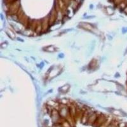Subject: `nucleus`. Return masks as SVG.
<instances>
[{
    "label": "nucleus",
    "mask_w": 127,
    "mask_h": 127,
    "mask_svg": "<svg viewBox=\"0 0 127 127\" xmlns=\"http://www.w3.org/2000/svg\"><path fill=\"white\" fill-rule=\"evenodd\" d=\"M106 121H107V118L105 115L102 114H98L96 121H95L93 126L94 127H101L103 125L105 124Z\"/></svg>",
    "instance_id": "nucleus-1"
},
{
    "label": "nucleus",
    "mask_w": 127,
    "mask_h": 127,
    "mask_svg": "<svg viewBox=\"0 0 127 127\" xmlns=\"http://www.w3.org/2000/svg\"><path fill=\"white\" fill-rule=\"evenodd\" d=\"M97 116H98V114L96 113H92V112L91 114H90L89 118L88 120V124L90 125H94V124L95 123V122L96 121V120L97 118Z\"/></svg>",
    "instance_id": "nucleus-2"
},
{
    "label": "nucleus",
    "mask_w": 127,
    "mask_h": 127,
    "mask_svg": "<svg viewBox=\"0 0 127 127\" xmlns=\"http://www.w3.org/2000/svg\"><path fill=\"white\" fill-rule=\"evenodd\" d=\"M42 25V29H43V32H45L47 31L49 29L50 23H49V19H48L47 20H43L41 22Z\"/></svg>",
    "instance_id": "nucleus-3"
},
{
    "label": "nucleus",
    "mask_w": 127,
    "mask_h": 127,
    "mask_svg": "<svg viewBox=\"0 0 127 127\" xmlns=\"http://www.w3.org/2000/svg\"><path fill=\"white\" fill-rule=\"evenodd\" d=\"M43 32V29H42V25L41 22L37 23V26H36V30H35V33L36 34H40Z\"/></svg>",
    "instance_id": "nucleus-4"
},
{
    "label": "nucleus",
    "mask_w": 127,
    "mask_h": 127,
    "mask_svg": "<svg viewBox=\"0 0 127 127\" xmlns=\"http://www.w3.org/2000/svg\"><path fill=\"white\" fill-rule=\"evenodd\" d=\"M81 26L82 27V28H83V29H85L88 31H92L93 29L92 26L90 24H86V23L82 24H81Z\"/></svg>",
    "instance_id": "nucleus-5"
},
{
    "label": "nucleus",
    "mask_w": 127,
    "mask_h": 127,
    "mask_svg": "<svg viewBox=\"0 0 127 127\" xmlns=\"http://www.w3.org/2000/svg\"><path fill=\"white\" fill-rule=\"evenodd\" d=\"M45 51L46 52H55L57 50V48L55 47H54V46H47V47L45 48Z\"/></svg>",
    "instance_id": "nucleus-6"
},
{
    "label": "nucleus",
    "mask_w": 127,
    "mask_h": 127,
    "mask_svg": "<svg viewBox=\"0 0 127 127\" xmlns=\"http://www.w3.org/2000/svg\"><path fill=\"white\" fill-rule=\"evenodd\" d=\"M6 32H7V34L10 36V38H12V39H14L15 37V33H13V32H12V30L8 29Z\"/></svg>",
    "instance_id": "nucleus-7"
},
{
    "label": "nucleus",
    "mask_w": 127,
    "mask_h": 127,
    "mask_svg": "<svg viewBox=\"0 0 127 127\" xmlns=\"http://www.w3.org/2000/svg\"><path fill=\"white\" fill-rule=\"evenodd\" d=\"M69 85H64V87H62L61 88V90L62 92H66L69 90Z\"/></svg>",
    "instance_id": "nucleus-8"
},
{
    "label": "nucleus",
    "mask_w": 127,
    "mask_h": 127,
    "mask_svg": "<svg viewBox=\"0 0 127 127\" xmlns=\"http://www.w3.org/2000/svg\"><path fill=\"white\" fill-rule=\"evenodd\" d=\"M107 127H119V125L116 121H113Z\"/></svg>",
    "instance_id": "nucleus-9"
},
{
    "label": "nucleus",
    "mask_w": 127,
    "mask_h": 127,
    "mask_svg": "<svg viewBox=\"0 0 127 127\" xmlns=\"http://www.w3.org/2000/svg\"><path fill=\"white\" fill-rule=\"evenodd\" d=\"M123 12H124L125 13H126V14H127V6H126L124 10H123Z\"/></svg>",
    "instance_id": "nucleus-10"
}]
</instances>
